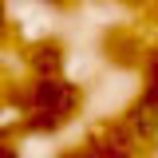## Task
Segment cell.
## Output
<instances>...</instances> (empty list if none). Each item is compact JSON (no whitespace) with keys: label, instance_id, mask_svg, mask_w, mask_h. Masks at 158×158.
<instances>
[]
</instances>
